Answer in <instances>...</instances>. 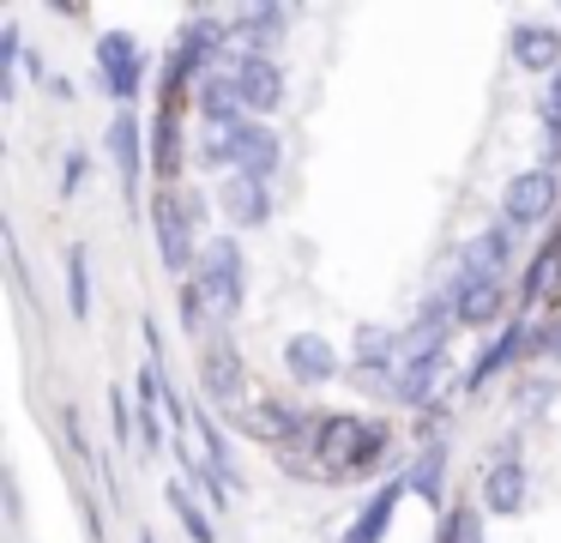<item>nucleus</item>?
Wrapping results in <instances>:
<instances>
[{"label":"nucleus","mask_w":561,"mask_h":543,"mask_svg":"<svg viewBox=\"0 0 561 543\" xmlns=\"http://www.w3.org/2000/svg\"><path fill=\"white\" fill-rule=\"evenodd\" d=\"M194 290H199V308H206V326H230L236 314H242V296H248L242 241L211 236L206 253H199V265H194Z\"/></svg>","instance_id":"nucleus-1"},{"label":"nucleus","mask_w":561,"mask_h":543,"mask_svg":"<svg viewBox=\"0 0 561 543\" xmlns=\"http://www.w3.org/2000/svg\"><path fill=\"white\" fill-rule=\"evenodd\" d=\"M314 453H320L327 483H351L387 453V429H375V422H363V417H327L314 434Z\"/></svg>","instance_id":"nucleus-2"},{"label":"nucleus","mask_w":561,"mask_h":543,"mask_svg":"<svg viewBox=\"0 0 561 543\" xmlns=\"http://www.w3.org/2000/svg\"><path fill=\"white\" fill-rule=\"evenodd\" d=\"M158 253H163V265L170 272H187L194 265V229H199V217H206V205L199 200H182V193H158Z\"/></svg>","instance_id":"nucleus-3"},{"label":"nucleus","mask_w":561,"mask_h":543,"mask_svg":"<svg viewBox=\"0 0 561 543\" xmlns=\"http://www.w3.org/2000/svg\"><path fill=\"white\" fill-rule=\"evenodd\" d=\"M556 200H561V181H556V169H525V176H513L507 181V193H501V217L507 224H543L549 212H556Z\"/></svg>","instance_id":"nucleus-4"},{"label":"nucleus","mask_w":561,"mask_h":543,"mask_svg":"<svg viewBox=\"0 0 561 543\" xmlns=\"http://www.w3.org/2000/svg\"><path fill=\"white\" fill-rule=\"evenodd\" d=\"M98 72L110 84L115 103H134L139 84H146V60H139V43L127 31H103L98 36Z\"/></svg>","instance_id":"nucleus-5"},{"label":"nucleus","mask_w":561,"mask_h":543,"mask_svg":"<svg viewBox=\"0 0 561 543\" xmlns=\"http://www.w3.org/2000/svg\"><path fill=\"white\" fill-rule=\"evenodd\" d=\"M236 91H242V109H254V115H272V109L284 103V72L272 55H242L236 60Z\"/></svg>","instance_id":"nucleus-6"},{"label":"nucleus","mask_w":561,"mask_h":543,"mask_svg":"<svg viewBox=\"0 0 561 543\" xmlns=\"http://www.w3.org/2000/svg\"><path fill=\"white\" fill-rule=\"evenodd\" d=\"M110 157H115V176H122V200H127V212H139V151H146V133H139V121L127 115H115L110 121Z\"/></svg>","instance_id":"nucleus-7"},{"label":"nucleus","mask_w":561,"mask_h":543,"mask_svg":"<svg viewBox=\"0 0 561 543\" xmlns=\"http://www.w3.org/2000/svg\"><path fill=\"white\" fill-rule=\"evenodd\" d=\"M278 157H284V145H278V133H272L266 121H242V127H236V169H230V176L272 181Z\"/></svg>","instance_id":"nucleus-8"},{"label":"nucleus","mask_w":561,"mask_h":543,"mask_svg":"<svg viewBox=\"0 0 561 543\" xmlns=\"http://www.w3.org/2000/svg\"><path fill=\"white\" fill-rule=\"evenodd\" d=\"M218 205H224V217H230L236 229H260L272 217V188L254 181V176H230L218 188Z\"/></svg>","instance_id":"nucleus-9"},{"label":"nucleus","mask_w":561,"mask_h":543,"mask_svg":"<svg viewBox=\"0 0 561 543\" xmlns=\"http://www.w3.org/2000/svg\"><path fill=\"white\" fill-rule=\"evenodd\" d=\"M284 362H290V381H302V386H320V381L339 374V350L320 332H296L290 344H284Z\"/></svg>","instance_id":"nucleus-10"},{"label":"nucleus","mask_w":561,"mask_h":543,"mask_svg":"<svg viewBox=\"0 0 561 543\" xmlns=\"http://www.w3.org/2000/svg\"><path fill=\"white\" fill-rule=\"evenodd\" d=\"M513 60L525 72H549L556 79L561 72V31H549V24H513Z\"/></svg>","instance_id":"nucleus-11"},{"label":"nucleus","mask_w":561,"mask_h":543,"mask_svg":"<svg viewBox=\"0 0 561 543\" xmlns=\"http://www.w3.org/2000/svg\"><path fill=\"white\" fill-rule=\"evenodd\" d=\"M199 386H206L211 405H242V357L230 344H211L199 362Z\"/></svg>","instance_id":"nucleus-12"},{"label":"nucleus","mask_w":561,"mask_h":543,"mask_svg":"<svg viewBox=\"0 0 561 543\" xmlns=\"http://www.w3.org/2000/svg\"><path fill=\"white\" fill-rule=\"evenodd\" d=\"M224 43H230V24H224V19H211V12H199V19L182 31L175 55H182V67H187V72H206L211 60H218V48H224Z\"/></svg>","instance_id":"nucleus-13"},{"label":"nucleus","mask_w":561,"mask_h":543,"mask_svg":"<svg viewBox=\"0 0 561 543\" xmlns=\"http://www.w3.org/2000/svg\"><path fill=\"white\" fill-rule=\"evenodd\" d=\"M404 495H411V483H404V477H392L387 489H380L375 501H368L363 513H356V525L344 531V543H380V538L392 531V513H399V501H404Z\"/></svg>","instance_id":"nucleus-14"},{"label":"nucleus","mask_w":561,"mask_h":543,"mask_svg":"<svg viewBox=\"0 0 561 543\" xmlns=\"http://www.w3.org/2000/svg\"><path fill=\"white\" fill-rule=\"evenodd\" d=\"M453 296H459V326H483L501 314V284L483 272H453Z\"/></svg>","instance_id":"nucleus-15"},{"label":"nucleus","mask_w":561,"mask_h":543,"mask_svg":"<svg viewBox=\"0 0 561 543\" xmlns=\"http://www.w3.org/2000/svg\"><path fill=\"white\" fill-rule=\"evenodd\" d=\"M525 495H531V477H525V465H513V459H501L495 471L483 477V507L489 513H525Z\"/></svg>","instance_id":"nucleus-16"},{"label":"nucleus","mask_w":561,"mask_h":543,"mask_svg":"<svg viewBox=\"0 0 561 543\" xmlns=\"http://www.w3.org/2000/svg\"><path fill=\"white\" fill-rule=\"evenodd\" d=\"M199 115H206V127H236V121H242L236 72H206V79H199Z\"/></svg>","instance_id":"nucleus-17"},{"label":"nucleus","mask_w":561,"mask_h":543,"mask_svg":"<svg viewBox=\"0 0 561 543\" xmlns=\"http://www.w3.org/2000/svg\"><path fill=\"white\" fill-rule=\"evenodd\" d=\"M284 19H290V12H284V7H248L242 19L230 24V43H236V48L248 43V55H266V48L278 43Z\"/></svg>","instance_id":"nucleus-18"},{"label":"nucleus","mask_w":561,"mask_h":543,"mask_svg":"<svg viewBox=\"0 0 561 543\" xmlns=\"http://www.w3.org/2000/svg\"><path fill=\"white\" fill-rule=\"evenodd\" d=\"M531 332H537V326H507V332H501V338H495V344H489V350H483V357H477V362H471V381H465V386H483V381H489V374H501V369H507V362H513V357H519V350H525V344H537V350H543V338H531Z\"/></svg>","instance_id":"nucleus-19"},{"label":"nucleus","mask_w":561,"mask_h":543,"mask_svg":"<svg viewBox=\"0 0 561 543\" xmlns=\"http://www.w3.org/2000/svg\"><path fill=\"white\" fill-rule=\"evenodd\" d=\"M513 224H489L483 236L471 241V248L459 253V272H483V278H495L501 265H507V253H513V236H507Z\"/></svg>","instance_id":"nucleus-20"},{"label":"nucleus","mask_w":561,"mask_h":543,"mask_svg":"<svg viewBox=\"0 0 561 543\" xmlns=\"http://www.w3.org/2000/svg\"><path fill=\"white\" fill-rule=\"evenodd\" d=\"M194 429H199V446H206V465L218 471L224 483H230V495L242 489V477H236V459H230V441H224V429L206 417V410H194Z\"/></svg>","instance_id":"nucleus-21"},{"label":"nucleus","mask_w":561,"mask_h":543,"mask_svg":"<svg viewBox=\"0 0 561 543\" xmlns=\"http://www.w3.org/2000/svg\"><path fill=\"white\" fill-rule=\"evenodd\" d=\"M440 471H447V446L435 441V446H423V453H416V465H411V471H404V483H411V495H423V501L435 507V501H440V483H447Z\"/></svg>","instance_id":"nucleus-22"},{"label":"nucleus","mask_w":561,"mask_h":543,"mask_svg":"<svg viewBox=\"0 0 561 543\" xmlns=\"http://www.w3.org/2000/svg\"><path fill=\"white\" fill-rule=\"evenodd\" d=\"M440 374H447V369H440V357L435 362H416V369H399V393H392V398H399V405H428L435 386H440Z\"/></svg>","instance_id":"nucleus-23"},{"label":"nucleus","mask_w":561,"mask_h":543,"mask_svg":"<svg viewBox=\"0 0 561 543\" xmlns=\"http://www.w3.org/2000/svg\"><path fill=\"white\" fill-rule=\"evenodd\" d=\"M537 121H543V157L549 169L561 163V72L543 84V103H537Z\"/></svg>","instance_id":"nucleus-24"},{"label":"nucleus","mask_w":561,"mask_h":543,"mask_svg":"<svg viewBox=\"0 0 561 543\" xmlns=\"http://www.w3.org/2000/svg\"><path fill=\"white\" fill-rule=\"evenodd\" d=\"M556 272H561V229L537 248V260H531V272H525V302H537L543 290H556Z\"/></svg>","instance_id":"nucleus-25"},{"label":"nucleus","mask_w":561,"mask_h":543,"mask_svg":"<svg viewBox=\"0 0 561 543\" xmlns=\"http://www.w3.org/2000/svg\"><path fill=\"white\" fill-rule=\"evenodd\" d=\"M67 308H73V320H85L91 314V265H85V248H67Z\"/></svg>","instance_id":"nucleus-26"},{"label":"nucleus","mask_w":561,"mask_h":543,"mask_svg":"<svg viewBox=\"0 0 561 543\" xmlns=\"http://www.w3.org/2000/svg\"><path fill=\"white\" fill-rule=\"evenodd\" d=\"M170 507H175V519H182L187 543H211V519H206V507L187 495V483H170Z\"/></svg>","instance_id":"nucleus-27"},{"label":"nucleus","mask_w":561,"mask_h":543,"mask_svg":"<svg viewBox=\"0 0 561 543\" xmlns=\"http://www.w3.org/2000/svg\"><path fill=\"white\" fill-rule=\"evenodd\" d=\"M399 332H380V326H363L356 332V362H380V369H399Z\"/></svg>","instance_id":"nucleus-28"},{"label":"nucleus","mask_w":561,"mask_h":543,"mask_svg":"<svg viewBox=\"0 0 561 543\" xmlns=\"http://www.w3.org/2000/svg\"><path fill=\"white\" fill-rule=\"evenodd\" d=\"M175 163H182V139H175V109H163L158 115V176L170 181Z\"/></svg>","instance_id":"nucleus-29"},{"label":"nucleus","mask_w":561,"mask_h":543,"mask_svg":"<svg viewBox=\"0 0 561 543\" xmlns=\"http://www.w3.org/2000/svg\"><path fill=\"white\" fill-rule=\"evenodd\" d=\"M236 422H242V429H254V434H266V441H278V434L290 429L296 417H284L278 405H254V410H248V417H236Z\"/></svg>","instance_id":"nucleus-30"},{"label":"nucleus","mask_w":561,"mask_h":543,"mask_svg":"<svg viewBox=\"0 0 561 543\" xmlns=\"http://www.w3.org/2000/svg\"><path fill=\"white\" fill-rule=\"evenodd\" d=\"M447 543H483L477 538V513H453L447 519Z\"/></svg>","instance_id":"nucleus-31"},{"label":"nucleus","mask_w":561,"mask_h":543,"mask_svg":"<svg viewBox=\"0 0 561 543\" xmlns=\"http://www.w3.org/2000/svg\"><path fill=\"white\" fill-rule=\"evenodd\" d=\"M543 350H549V357L561 362V326H549V332H543Z\"/></svg>","instance_id":"nucleus-32"},{"label":"nucleus","mask_w":561,"mask_h":543,"mask_svg":"<svg viewBox=\"0 0 561 543\" xmlns=\"http://www.w3.org/2000/svg\"><path fill=\"white\" fill-rule=\"evenodd\" d=\"M139 543H158V538H151V531H139Z\"/></svg>","instance_id":"nucleus-33"}]
</instances>
